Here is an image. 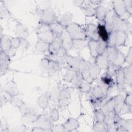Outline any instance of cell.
<instances>
[{"instance_id": "cell-1", "label": "cell", "mask_w": 132, "mask_h": 132, "mask_svg": "<svg viewBox=\"0 0 132 132\" xmlns=\"http://www.w3.org/2000/svg\"><path fill=\"white\" fill-rule=\"evenodd\" d=\"M35 12L39 19L40 23L50 25L57 21L55 10L52 7L45 9L38 7Z\"/></svg>"}, {"instance_id": "cell-2", "label": "cell", "mask_w": 132, "mask_h": 132, "mask_svg": "<svg viewBox=\"0 0 132 132\" xmlns=\"http://www.w3.org/2000/svg\"><path fill=\"white\" fill-rule=\"evenodd\" d=\"M19 110L22 115V122L25 125L34 124L40 116L36 110L27 106L25 104Z\"/></svg>"}, {"instance_id": "cell-3", "label": "cell", "mask_w": 132, "mask_h": 132, "mask_svg": "<svg viewBox=\"0 0 132 132\" xmlns=\"http://www.w3.org/2000/svg\"><path fill=\"white\" fill-rule=\"evenodd\" d=\"M36 34L38 40L51 44L55 39V37L51 31L49 26L40 23L36 29Z\"/></svg>"}, {"instance_id": "cell-4", "label": "cell", "mask_w": 132, "mask_h": 132, "mask_svg": "<svg viewBox=\"0 0 132 132\" xmlns=\"http://www.w3.org/2000/svg\"><path fill=\"white\" fill-rule=\"evenodd\" d=\"M65 30L72 39H87L85 29L76 22H72L65 28Z\"/></svg>"}, {"instance_id": "cell-5", "label": "cell", "mask_w": 132, "mask_h": 132, "mask_svg": "<svg viewBox=\"0 0 132 132\" xmlns=\"http://www.w3.org/2000/svg\"><path fill=\"white\" fill-rule=\"evenodd\" d=\"M113 9L115 14L119 17L124 20H128L131 16L127 12L124 0L112 1Z\"/></svg>"}, {"instance_id": "cell-6", "label": "cell", "mask_w": 132, "mask_h": 132, "mask_svg": "<svg viewBox=\"0 0 132 132\" xmlns=\"http://www.w3.org/2000/svg\"><path fill=\"white\" fill-rule=\"evenodd\" d=\"M113 30H121L128 35L131 32V24L128 20L121 19L115 14Z\"/></svg>"}, {"instance_id": "cell-7", "label": "cell", "mask_w": 132, "mask_h": 132, "mask_svg": "<svg viewBox=\"0 0 132 132\" xmlns=\"http://www.w3.org/2000/svg\"><path fill=\"white\" fill-rule=\"evenodd\" d=\"M91 62L86 60L82 57L79 58V71L83 80L92 84L94 81L90 76L89 69Z\"/></svg>"}, {"instance_id": "cell-8", "label": "cell", "mask_w": 132, "mask_h": 132, "mask_svg": "<svg viewBox=\"0 0 132 132\" xmlns=\"http://www.w3.org/2000/svg\"><path fill=\"white\" fill-rule=\"evenodd\" d=\"M110 89L101 82L91 90V93L96 99H102L108 96Z\"/></svg>"}, {"instance_id": "cell-9", "label": "cell", "mask_w": 132, "mask_h": 132, "mask_svg": "<svg viewBox=\"0 0 132 132\" xmlns=\"http://www.w3.org/2000/svg\"><path fill=\"white\" fill-rule=\"evenodd\" d=\"M116 131L129 132L132 129V120L125 119L118 114L116 119Z\"/></svg>"}, {"instance_id": "cell-10", "label": "cell", "mask_w": 132, "mask_h": 132, "mask_svg": "<svg viewBox=\"0 0 132 132\" xmlns=\"http://www.w3.org/2000/svg\"><path fill=\"white\" fill-rule=\"evenodd\" d=\"M11 63V58L4 52L0 51L1 76L5 75L8 72Z\"/></svg>"}, {"instance_id": "cell-11", "label": "cell", "mask_w": 132, "mask_h": 132, "mask_svg": "<svg viewBox=\"0 0 132 132\" xmlns=\"http://www.w3.org/2000/svg\"><path fill=\"white\" fill-rule=\"evenodd\" d=\"M35 126L43 128L45 129H52L53 125V122L50 119V116H47L45 114H40L37 120L34 123Z\"/></svg>"}, {"instance_id": "cell-12", "label": "cell", "mask_w": 132, "mask_h": 132, "mask_svg": "<svg viewBox=\"0 0 132 132\" xmlns=\"http://www.w3.org/2000/svg\"><path fill=\"white\" fill-rule=\"evenodd\" d=\"M87 38L89 40L95 41H98L100 40V37L98 34L97 27L93 23L88 24L85 29Z\"/></svg>"}, {"instance_id": "cell-13", "label": "cell", "mask_w": 132, "mask_h": 132, "mask_svg": "<svg viewBox=\"0 0 132 132\" xmlns=\"http://www.w3.org/2000/svg\"><path fill=\"white\" fill-rule=\"evenodd\" d=\"M115 77V83L118 89L125 88V79L122 67L117 68L114 75Z\"/></svg>"}, {"instance_id": "cell-14", "label": "cell", "mask_w": 132, "mask_h": 132, "mask_svg": "<svg viewBox=\"0 0 132 132\" xmlns=\"http://www.w3.org/2000/svg\"><path fill=\"white\" fill-rule=\"evenodd\" d=\"M4 91L11 97L16 96L19 95L20 91L15 81L12 79L6 83L4 87Z\"/></svg>"}, {"instance_id": "cell-15", "label": "cell", "mask_w": 132, "mask_h": 132, "mask_svg": "<svg viewBox=\"0 0 132 132\" xmlns=\"http://www.w3.org/2000/svg\"><path fill=\"white\" fill-rule=\"evenodd\" d=\"M67 54L68 51L63 47H61L55 54L50 55L49 58L57 62L60 65H63L66 64L65 56Z\"/></svg>"}, {"instance_id": "cell-16", "label": "cell", "mask_w": 132, "mask_h": 132, "mask_svg": "<svg viewBox=\"0 0 132 132\" xmlns=\"http://www.w3.org/2000/svg\"><path fill=\"white\" fill-rule=\"evenodd\" d=\"M115 14L112 9H108L104 21V24L108 32L113 30Z\"/></svg>"}, {"instance_id": "cell-17", "label": "cell", "mask_w": 132, "mask_h": 132, "mask_svg": "<svg viewBox=\"0 0 132 132\" xmlns=\"http://www.w3.org/2000/svg\"><path fill=\"white\" fill-rule=\"evenodd\" d=\"M62 125L65 129V131H75L79 127V122L77 119L69 118Z\"/></svg>"}, {"instance_id": "cell-18", "label": "cell", "mask_w": 132, "mask_h": 132, "mask_svg": "<svg viewBox=\"0 0 132 132\" xmlns=\"http://www.w3.org/2000/svg\"><path fill=\"white\" fill-rule=\"evenodd\" d=\"M14 34L15 37L20 39H26L29 32L27 28L23 24L18 22L14 27Z\"/></svg>"}, {"instance_id": "cell-19", "label": "cell", "mask_w": 132, "mask_h": 132, "mask_svg": "<svg viewBox=\"0 0 132 132\" xmlns=\"http://www.w3.org/2000/svg\"><path fill=\"white\" fill-rule=\"evenodd\" d=\"M65 62L69 68L79 72V58L67 54L65 56Z\"/></svg>"}, {"instance_id": "cell-20", "label": "cell", "mask_w": 132, "mask_h": 132, "mask_svg": "<svg viewBox=\"0 0 132 132\" xmlns=\"http://www.w3.org/2000/svg\"><path fill=\"white\" fill-rule=\"evenodd\" d=\"M120 50L116 46H108L107 50L104 53L106 55L109 65L112 64L116 59L117 58Z\"/></svg>"}, {"instance_id": "cell-21", "label": "cell", "mask_w": 132, "mask_h": 132, "mask_svg": "<svg viewBox=\"0 0 132 132\" xmlns=\"http://www.w3.org/2000/svg\"><path fill=\"white\" fill-rule=\"evenodd\" d=\"M94 62L101 70H108L109 63L108 58L105 53L98 55L95 58Z\"/></svg>"}, {"instance_id": "cell-22", "label": "cell", "mask_w": 132, "mask_h": 132, "mask_svg": "<svg viewBox=\"0 0 132 132\" xmlns=\"http://www.w3.org/2000/svg\"><path fill=\"white\" fill-rule=\"evenodd\" d=\"M116 104L114 96L109 98L101 107V110L106 114L114 112Z\"/></svg>"}, {"instance_id": "cell-23", "label": "cell", "mask_w": 132, "mask_h": 132, "mask_svg": "<svg viewBox=\"0 0 132 132\" xmlns=\"http://www.w3.org/2000/svg\"><path fill=\"white\" fill-rule=\"evenodd\" d=\"M60 38L62 43V47H63L67 51L73 48L72 39L65 29Z\"/></svg>"}, {"instance_id": "cell-24", "label": "cell", "mask_w": 132, "mask_h": 132, "mask_svg": "<svg viewBox=\"0 0 132 132\" xmlns=\"http://www.w3.org/2000/svg\"><path fill=\"white\" fill-rule=\"evenodd\" d=\"M73 14L70 12L67 11L60 16L59 18L57 19V21L65 28L67 26L73 22Z\"/></svg>"}, {"instance_id": "cell-25", "label": "cell", "mask_w": 132, "mask_h": 132, "mask_svg": "<svg viewBox=\"0 0 132 132\" xmlns=\"http://www.w3.org/2000/svg\"><path fill=\"white\" fill-rule=\"evenodd\" d=\"M48 26L55 38H60L65 29V28L57 21Z\"/></svg>"}, {"instance_id": "cell-26", "label": "cell", "mask_w": 132, "mask_h": 132, "mask_svg": "<svg viewBox=\"0 0 132 132\" xmlns=\"http://www.w3.org/2000/svg\"><path fill=\"white\" fill-rule=\"evenodd\" d=\"M128 35L125 32L118 30L116 31V46L118 47L119 46H124L126 44Z\"/></svg>"}, {"instance_id": "cell-27", "label": "cell", "mask_w": 132, "mask_h": 132, "mask_svg": "<svg viewBox=\"0 0 132 132\" xmlns=\"http://www.w3.org/2000/svg\"><path fill=\"white\" fill-rule=\"evenodd\" d=\"M1 51L4 52L7 54L11 48V39L5 35H1Z\"/></svg>"}, {"instance_id": "cell-28", "label": "cell", "mask_w": 132, "mask_h": 132, "mask_svg": "<svg viewBox=\"0 0 132 132\" xmlns=\"http://www.w3.org/2000/svg\"><path fill=\"white\" fill-rule=\"evenodd\" d=\"M95 10V16L97 19L100 23L104 24V21L107 12L109 9L106 8L105 6L100 5L97 6Z\"/></svg>"}, {"instance_id": "cell-29", "label": "cell", "mask_w": 132, "mask_h": 132, "mask_svg": "<svg viewBox=\"0 0 132 132\" xmlns=\"http://www.w3.org/2000/svg\"><path fill=\"white\" fill-rule=\"evenodd\" d=\"M101 82L104 85L109 88V89H111L114 85H116L115 81L111 76L109 73L107 71L105 72L101 78Z\"/></svg>"}, {"instance_id": "cell-30", "label": "cell", "mask_w": 132, "mask_h": 132, "mask_svg": "<svg viewBox=\"0 0 132 132\" xmlns=\"http://www.w3.org/2000/svg\"><path fill=\"white\" fill-rule=\"evenodd\" d=\"M50 102V100L48 94V91L46 92L44 94L41 95L37 99L38 105L43 110H45L48 107Z\"/></svg>"}, {"instance_id": "cell-31", "label": "cell", "mask_w": 132, "mask_h": 132, "mask_svg": "<svg viewBox=\"0 0 132 132\" xmlns=\"http://www.w3.org/2000/svg\"><path fill=\"white\" fill-rule=\"evenodd\" d=\"M62 47L60 38H55V39L51 44H50L48 52L50 55L55 54Z\"/></svg>"}, {"instance_id": "cell-32", "label": "cell", "mask_w": 132, "mask_h": 132, "mask_svg": "<svg viewBox=\"0 0 132 132\" xmlns=\"http://www.w3.org/2000/svg\"><path fill=\"white\" fill-rule=\"evenodd\" d=\"M82 10L85 15L87 17H93L95 15V7L93 6L89 1H85L82 7Z\"/></svg>"}, {"instance_id": "cell-33", "label": "cell", "mask_w": 132, "mask_h": 132, "mask_svg": "<svg viewBox=\"0 0 132 132\" xmlns=\"http://www.w3.org/2000/svg\"><path fill=\"white\" fill-rule=\"evenodd\" d=\"M60 66V65L57 62L50 58L46 73L50 76L54 75L58 72Z\"/></svg>"}, {"instance_id": "cell-34", "label": "cell", "mask_w": 132, "mask_h": 132, "mask_svg": "<svg viewBox=\"0 0 132 132\" xmlns=\"http://www.w3.org/2000/svg\"><path fill=\"white\" fill-rule=\"evenodd\" d=\"M87 39H72V47L76 51H81L88 46Z\"/></svg>"}, {"instance_id": "cell-35", "label": "cell", "mask_w": 132, "mask_h": 132, "mask_svg": "<svg viewBox=\"0 0 132 132\" xmlns=\"http://www.w3.org/2000/svg\"><path fill=\"white\" fill-rule=\"evenodd\" d=\"M101 70H102L96 64V63L94 62H91L89 66V72L90 76L93 81L98 78L101 72Z\"/></svg>"}, {"instance_id": "cell-36", "label": "cell", "mask_w": 132, "mask_h": 132, "mask_svg": "<svg viewBox=\"0 0 132 132\" xmlns=\"http://www.w3.org/2000/svg\"><path fill=\"white\" fill-rule=\"evenodd\" d=\"M97 27L100 39L107 42L109 36V32L107 31L104 24L103 23H99L98 25L97 26Z\"/></svg>"}, {"instance_id": "cell-37", "label": "cell", "mask_w": 132, "mask_h": 132, "mask_svg": "<svg viewBox=\"0 0 132 132\" xmlns=\"http://www.w3.org/2000/svg\"><path fill=\"white\" fill-rule=\"evenodd\" d=\"M79 73H80L79 72H77L74 69L68 67L63 75V79L66 82L71 83Z\"/></svg>"}, {"instance_id": "cell-38", "label": "cell", "mask_w": 132, "mask_h": 132, "mask_svg": "<svg viewBox=\"0 0 132 132\" xmlns=\"http://www.w3.org/2000/svg\"><path fill=\"white\" fill-rule=\"evenodd\" d=\"M122 69L124 73L125 84L128 85L131 87L132 85V65H127L125 67H122Z\"/></svg>"}, {"instance_id": "cell-39", "label": "cell", "mask_w": 132, "mask_h": 132, "mask_svg": "<svg viewBox=\"0 0 132 132\" xmlns=\"http://www.w3.org/2000/svg\"><path fill=\"white\" fill-rule=\"evenodd\" d=\"M97 41H95L90 40H88L87 47L89 48L90 54L91 57L94 59L98 55L97 51Z\"/></svg>"}, {"instance_id": "cell-40", "label": "cell", "mask_w": 132, "mask_h": 132, "mask_svg": "<svg viewBox=\"0 0 132 132\" xmlns=\"http://www.w3.org/2000/svg\"><path fill=\"white\" fill-rule=\"evenodd\" d=\"M60 90L59 87L57 86H55L53 87L49 91H48L50 101L54 102H58Z\"/></svg>"}, {"instance_id": "cell-41", "label": "cell", "mask_w": 132, "mask_h": 132, "mask_svg": "<svg viewBox=\"0 0 132 132\" xmlns=\"http://www.w3.org/2000/svg\"><path fill=\"white\" fill-rule=\"evenodd\" d=\"M49 46L50 44L38 40L35 44V48L38 52L40 53H44L46 51H48Z\"/></svg>"}, {"instance_id": "cell-42", "label": "cell", "mask_w": 132, "mask_h": 132, "mask_svg": "<svg viewBox=\"0 0 132 132\" xmlns=\"http://www.w3.org/2000/svg\"><path fill=\"white\" fill-rule=\"evenodd\" d=\"M93 113H94V117L95 121H97L98 122H102V123L104 122L105 119L106 114L101 110V108L95 109L94 110Z\"/></svg>"}, {"instance_id": "cell-43", "label": "cell", "mask_w": 132, "mask_h": 132, "mask_svg": "<svg viewBox=\"0 0 132 132\" xmlns=\"http://www.w3.org/2000/svg\"><path fill=\"white\" fill-rule=\"evenodd\" d=\"M78 89L82 93H88L90 92L92 89L91 84L82 79Z\"/></svg>"}, {"instance_id": "cell-44", "label": "cell", "mask_w": 132, "mask_h": 132, "mask_svg": "<svg viewBox=\"0 0 132 132\" xmlns=\"http://www.w3.org/2000/svg\"><path fill=\"white\" fill-rule=\"evenodd\" d=\"M107 47H108L107 42L100 39L97 41V51L98 55L104 54L106 50H107Z\"/></svg>"}, {"instance_id": "cell-45", "label": "cell", "mask_w": 132, "mask_h": 132, "mask_svg": "<svg viewBox=\"0 0 132 132\" xmlns=\"http://www.w3.org/2000/svg\"><path fill=\"white\" fill-rule=\"evenodd\" d=\"M9 103L11 104V105L19 109H20L22 106H23L25 104L22 99H20L16 96L11 97Z\"/></svg>"}, {"instance_id": "cell-46", "label": "cell", "mask_w": 132, "mask_h": 132, "mask_svg": "<svg viewBox=\"0 0 132 132\" xmlns=\"http://www.w3.org/2000/svg\"><path fill=\"white\" fill-rule=\"evenodd\" d=\"M93 130L96 132H107V129L104 123L95 121L93 126Z\"/></svg>"}, {"instance_id": "cell-47", "label": "cell", "mask_w": 132, "mask_h": 132, "mask_svg": "<svg viewBox=\"0 0 132 132\" xmlns=\"http://www.w3.org/2000/svg\"><path fill=\"white\" fill-rule=\"evenodd\" d=\"M71 93L69 88L64 87L60 90L58 100L63 98H71Z\"/></svg>"}, {"instance_id": "cell-48", "label": "cell", "mask_w": 132, "mask_h": 132, "mask_svg": "<svg viewBox=\"0 0 132 132\" xmlns=\"http://www.w3.org/2000/svg\"><path fill=\"white\" fill-rule=\"evenodd\" d=\"M116 31L112 30L109 32V36L107 41L108 46H116Z\"/></svg>"}, {"instance_id": "cell-49", "label": "cell", "mask_w": 132, "mask_h": 132, "mask_svg": "<svg viewBox=\"0 0 132 132\" xmlns=\"http://www.w3.org/2000/svg\"><path fill=\"white\" fill-rule=\"evenodd\" d=\"M50 118L53 122H57L59 120V113L58 109L56 108H53L50 113Z\"/></svg>"}, {"instance_id": "cell-50", "label": "cell", "mask_w": 132, "mask_h": 132, "mask_svg": "<svg viewBox=\"0 0 132 132\" xmlns=\"http://www.w3.org/2000/svg\"><path fill=\"white\" fill-rule=\"evenodd\" d=\"M49 58L47 57H44L43 58L40 63V67L41 68V70L46 73L47 72V67L48 64V62H49Z\"/></svg>"}, {"instance_id": "cell-51", "label": "cell", "mask_w": 132, "mask_h": 132, "mask_svg": "<svg viewBox=\"0 0 132 132\" xmlns=\"http://www.w3.org/2000/svg\"><path fill=\"white\" fill-rule=\"evenodd\" d=\"M11 48L18 50L20 47L21 39L17 37H11Z\"/></svg>"}, {"instance_id": "cell-52", "label": "cell", "mask_w": 132, "mask_h": 132, "mask_svg": "<svg viewBox=\"0 0 132 132\" xmlns=\"http://www.w3.org/2000/svg\"><path fill=\"white\" fill-rule=\"evenodd\" d=\"M0 128H1V131L2 132L7 131L9 129V126H8L7 120L4 117H2L1 119Z\"/></svg>"}, {"instance_id": "cell-53", "label": "cell", "mask_w": 132, "mask_h": 132, "mask_svg": "<svg viewBox=\"0 0 132 132\" xmlns=\"http://www.w3.org/2000/svg\"><path fill=\"white\" fill-rule=\"evenodd\" d=\"M71 98H63V99H59L58 100V105L59 107L61 108H64L68 107L69 104L71 103Z\"/></svg>"}, {"instance_id": "cell-54", "label": "cell", "mask_w": 132, "mask_h": 132, "mask_svg": "<svg viewBox=\"0 0 132 132\" xmlns=\"http://www.w3.org/2000/svg\"><path fill=\"white\" fill-rule=\"evenodd\" d=\"M124 104L129 107L132 106V94L131 92L127 91L124 98Z\"/></svg>"}, {"instance_id": "cell-55", "label": "cell", "mask_w": 132, "mask_h": 132, "mask_svg": "<svg viewBox=\"0 0 132 132\" xmlns=\"http://www.w3.org/2000/svg\"><path fill=\"white\" fill-rule=\"evenodd\" d=\"M125 62H126L128 65H132V47H130L128 51L127 54L125 55Z\"/></svg>"}, {"instance_id": "cell-56", "label": "cell", "mask_w": 132, "mask_h": 132, "mask_svg": "<svg viewBox=\"0 0 132 132\" xmlns=\"http://www.w3.org/2000/svg\"><path fill=\"white\" fill-rule=\"evenodd\" d=\"M52 129L53 131H55V132L65 131V129L64 128L62 124H58V125H53L52 127Z\"/></svg>"}, {"instance_id": "cell-57", "label": "cell", "mask_w": 132, "mask_h": 132, "mask_svg": "<svg viewBox=\"0 0 132 132\" xmlns=\"http://www.w3.org/2000/svg\"><path fill=\"white\" fill-rule=\"evenodd\" d=\"M126 9L127 13L131 16L132 15V0H126L125 1Z\"/></svg>"}, {"instance_id": "cell-58", "label": "cell", "mask_w": 132, "mask_h": 132, "mask_svg": "<svg viewBox=\"0 0 132 132\" xmlns=\"http://www.w3.org/2000/svg\"><path fill=\"white\" fill-rule=\"evenodd\" d=\"M21 39V44L20 47L23 50H27L30 46L29 42L26 40V39Z\"/></svg>"}, {"instance_id": "cell-59", "label": "cell", "mask_w": 132, "mask_h": 132, "mask_svg": "<svg viewBox=\"0 0 132 132\" xmlns=\"http://www.w3.org/2000/svg\"><path fill=\"white\" fill-rule=\"evenodd\" d=\"M84 3H85V1L81 0V1H79V0H76V1H73V4L76 7H79L80 8H82L84 5Z\"/></svg>"}, {"instance_id": "cell-60", "label": "cell", "mask_w": 132, "mask_h": 132, "mask_svg": "<svg viewBox=\"0 0 132 132\" xmlns=\"http://www.w3.org/2000/svg\"><path fill=\"white\" fill-rule=\"evenodd\" d=\"M31 131L32 132H45V129L43 128L35 126V127H32L31 129Z\"/></svg>"}]
</instances>
